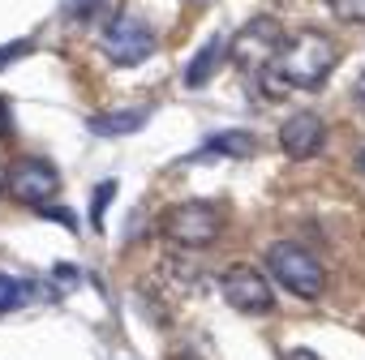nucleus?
<instances>
[{
  "mask_svg": "<svg viewBox=\"0 0 365 360\" xmlns=\"http://www.w3.org/2000/svg\"><path fill=\"white\" fill-rule=\"evenodd\" d=\"M339 52L327 35L318 31H305L297 39L284 43L279 60H275V78H284V86H305V90H318L327 82V73L335 69Z\"/></svg>",
  "mask_w": 365,
  "mask_h": 360,
  "instance_id": "f257e3e1",
  "label": "nucleus"
},
{
  "mask_svg": "<svg viewBox=\"0 0 365 360\" xmlns=\"http://www.w3.org/2000/svg\"><path fill=\"white\" fill-rule=\"evenodd\" d=\"M267 270H271L275 283H284V287H288L292 296H301V300H318V296L327 292V270H322V262H318L305 245H297V240L271 245V249H267Z\"/></svg>",
  "mask_w": 365,
  "mask_h": 360,
  "instance_id": "f03ea898",
  "label": "nucleus"
},
{
  "mask_svg": "<svg viewBox=\"0 0 365 360\" xmlns=\"http://www.w3.org/2000/svg\"><path fill=\"white\" fill-rule=\"evenodd\" d=\"M284 26L275 22V18H250L237 35H232V60L241 65V69H250V73H258V69H271L275 60H279V52H284Z\"/></svg>",
  "mask_w": 365,
  "mask_h": 360,
  "instance_id": "7ed1b4c3",
  "label": "nucleus"
},
{
  "mask_svg": "<svg viewBox=\"0 0 365 360\" xmlns=\"http://www.w3.org/2000/svg\"><path fill=\"white\" fill-rule=\"evenodd\" d=\"M220 232H224V215L211 202H180L163 219V236L180 249H207Z\"/></svg>",
  "mask_w": 365,
  "mask_h": 360,
  "instance_id": "20e7f679",
  "label": "nucleus"
},
{
  "mask_svg": "<svg viewBox=\"0 0 365 360\" xmlns=\"http://www.w3.org/2000/svg\"><path fill=\"white\" fill-rule=\"evenodd\" d=\"M99 52H103L112 65L133 69V65H142V60L155 52V31H150L146 22H138V18L120 14V18L99 35Z\"/></svg>",
  "mask_w": 365,
  "mask_h": 360,
  "instance_id": "39448f33",
  "label": "nucleus"
},
{
  "mask_svg": "<svg viewBox=\"0 0 365 360\" xmlns=\"http://www.w3.org/2000/svg\"><path fill=\"white\" fill-rule=\"evenodd\" d=\"M220 292H224V300H228L237 313H245V317H262V313H271V309H275V292H271L267 275H262V270H254V266H245V262L224 270Z\"/></svg>",
  "mask_w": 365,
  "mask_h": 360,
  "instance_id": "423d86ee",
  "label": "nucleus"
},
{
  "mask_svg": "<svg viewBox=\"0 0 365 360\" xmlns=\"http://www.w3.org/2000/svg\"><path fill=\"white\" fill-rule=\"evenodd\" d=\"M61 189V171L48 163V159H18L14 171H9V194L26 206H48Z\"/></svg>",
  "mask_w": 365,
  "mask_h": 360,
  "instance_id": "0eeeda50",
  "label": "nucleus"
},
{
  "mask_svg": "<svg viewBox=\"0 0 365 360\" xmlns=\"http://www.w3.org/2000/svg\"><path fill=\"white\" fill-rule=\"evenodd\" d=\"M279 146L288 159H314L322 146H327V125L322 116L314 112H292L284 125H279Z\"/></svg>",
  "mask_w": 365,
  "mask_h": 360,
  "instance_id": "6e6552de",
  "label": "nucleus"
},
{
  "mask_svg": "<svg viewBox=\"0 0 365 360\" xmlns=\"http://www.w3.org/2000/svg\"><path fill=\"white\" fill-rule=\"evenodd\" d=\"M146 120H150L146 107H112V112H95V116L86 120V129H91L95 137H129V133H138Z\"/></svg>",
  "mask_w": 365,
  "mask_h": 360,
  "instance_id": "1a4fd4ad",
  "label": "nucleus"
},
{
  "mask_svg": "<svg viewBox=\"0 0 365 360\" xmlns=\"http://www.w3.org/2000/svg\"><path fill=\"white\" fill-rule=\"evenodd\" d=\"M254 146H258L254 133H245V129H228V133L207 137V146H202L194 159H250Z\"/></svg>",
  "mask_w": 365,
  "mask_h": 360,
  "instance_id": "9d476101",
  "label": "nucleus"
},
{
  "mask_svg": "<svg viewBox=\"0 0 365 360\" xmlns=\"http://www.w3.org/2000/svg\"><path fill=\"white\" fill-rule=\"evenodd\" d=\"M220 60H224V35H211V39L202 43V52H198V56L190 60V69H185V86H190V90L207 86V82L215 78Z\"/></svg>",
  "mask_w": 365,
  "mask_h": 360,
  "instance_id": "9b49d317",
  "label": "nucleus"
},
{
  "mask_svg": "<svg viewBox=\"0 0 365 360\" xmlns=\"http://www.w3.org/2000/svg\"><path fill=\"white\" fill-rule=\"evenodd\" d=\"M327 9L348 26H365V0H327Z\"/></svg>",
  "mask_w": 365,
  "mask_h": 360,
  "instance_id": "f8f14e48",
  "label": "nucleus"
},
{
  "mask_svg": "<svg viewBox=\"0 0 365 360\" xmlns=\"http://www.w3.org/2000/svg\"><path fill=\"white\" fill-rule=\"evenodd\" d=\"M22 300H31V287H22V283L9 279V275H0V313L14 309V305H22Z\"/></svg>",
  "mask_w": 365,
  "mask_h": 360,
  "instance_id": "ddd939ff",
  "label": "nucleus"
},
{
  "mask_svg": "<svg viewBox=\"0 0 365 360\" xmlns=\"http://www.w3.org/2000/svg\"><path fill=\"white\" fill-rule=\"evenodd\" d=\"M112 194H116V185H112V180H103V185H99V194H91V223H95V232H103V206L112 202Z\"/></svg>",
  "mask_w": 365,
  "mask_h": 360,
  "instance_id": "4468645a",
  "label": "nucleus"
},
{
  "mask_svg": "<svg viewBox=\"0 0 365 360\" xmlns=\"http://www.w3.org/2000/svg\"><path fill=\"white\" fill-rule=\"evenodd\" d=\"M43 219H56V223L73 228V219H69V211H65V206H43Z\"/></svg>",
  "mask_w": 365,
  "mask_h": 360,
  "instance_id": "2eb2a0df",
  "label": "nucleus"
},
{
  "mask_svg": "<svg viewBox=\"0 0 365 360\" xmlns=\"http://www.w3.org/2000/svg\"><path fill=\"white\" fill-rule=\"evenodd\" d=\"M284 360H322V356H318L314 347H288V351H284Z\"/></svg>",
  "mask_w": 365,
  "mask_h": 360,
  "instance_id": "dca6fc26",
  "label": "nucleus"
},
{
  "mask_svg": "<svg viewBox=\"0 0 365 360\" xmlns=\"http://www.w3.org/2000/svg\"><path fill=\"white\" fill-rule=\"evenodd\" d=\"M352 95H356V99L365 103V69H361V78H356V86H352Z\"/></svg>",
  "mask_w": 365,
  "mask_h": 360,
  "instance_id": "f3484780",
  "label": "nucleus"
},
{
  "mask_svg": "<svg viewBox=\"0 0 365 360\" xmlns=\"http://www.w3.org/2000/svg\"><path fill=\"white\" fill-rule=\"evenodd\" d=\"M356 171H365V146H361V154H356Z\"/></svg>",
  "mask_w": 365,
  "mask_h": 360,
  "instance_id": "a211bd4d",
  "label": "nucleus"
},
{
  "mask_svg": "<svg viewBox=\"0 0 365 360\" xmlns=\"http://www.w3.org/2000/svg\"><path fill=\"white\" fill-rule=\"evenodd\" d=\"M0 194H5V185H0Z\"/></svg>",
  "mask_w": 365,
  "mask_h": 360,
  "instance_id": "6ab92c4d",
  "label": "nucleus"
}]
</instances>
